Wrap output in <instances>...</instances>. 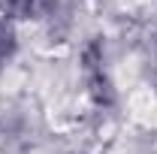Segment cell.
<instances>
[{"mask_svg":"<svg viewBox=\"0 0 157 154\" xmlns=\"http://www.w3.org/2000/svg\"><path fill=\"white\" fill-rule=\"evenodd\" d=\"M21 52V24L0 15V73L18 58Z\"/></svg>","mask_w":157,"mask_h":154,"instance_id":"cell-1","label":"cell"}]
</instances>
